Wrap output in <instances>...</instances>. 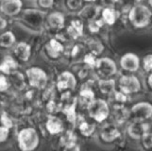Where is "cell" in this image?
<instances>
[{"label":"cell","mask_w":152,"mask_h":151,"mask_svg":"<svg viewBox=\"0 0 152 151\" xmlns=\"http://www.w3.org/2000/svg\"><path fill=\"white\" fill-rule=\"evenodd\" d=\"M110 115L112 116L114 124L123 125L129 119V110L124 106V104L114 103L111 108Z\"/></svg>","instance_id":"cell-16"},{"label":"cell","mask_w":152,"mask_h":151,"mask_svg":"<svg viewBox=\"0 0 152 151\" xmlns=\"http://www.w3.org/2000/svg\"><path fill=\"white\" fill-rule=\"evenodd\" d=\"M118 88L126 95H133L139 93L142 89V84L139 80L134 75H123L119 77Z\"/></svg>","instance_id":"cell-8"},{"label":"cell","mask_w":152,"mask_h":151,"mask_svg":"<svg viewBox=\"0 0 152 151\" xmlns=\"http://www.w3.org/2000/svg\"><path fill=\"white\" fill-rule=\"evenodd\" d=\"M145 82H146V85H148V87L152 91V72L148 73V77H146Z\"/></svg>","instance_id":"cell-43"},{"label":"cell","mask_w":152,"mask_h":151,"mask_svg":"<svg viewBox=\"0 0 152 151\" xmlns=\"http://www.w3.org/2000/svg\"><path fill=\"white\" fill-rule=\"evenodd\" d=\"M121 136V131L116 124H108L100 129L99 137L101 141L106 144H112L118 140Z\"/></svg>","instance_id":"cell-13"},{"label":"cell","mask_w":152,"mask_h":151,"mask_svg":"<svg viewBox=\"0 0 152 151\" xmlns=\"http://www.w3.org/2000/svg\"><path fill=\"white\" fill-rule=\"evenodd\" d=\"M142 2V0H120L117 4L124 12H127L129 10L130 8H132L135 5Z\"/></svg>","instance_id":"cell-34"},{"label":"cell","mask_w":152,"mask_h":151,"mask_svg":"<svg viewBox=\"0 0 152 151\" xmlns=\"http://www.w3.org/2000/svg\"><path fill=\"white\" fill-rule=\"evenodd\" d=\"M45 50L46 55L48 56V58L55 60V59L60 58L61 56V54L64 53V44H61V42L59 39L52 38L48 42V44H45Z\"/></svg>","instance_id":"cell-18"},{"label":"cell","mask_w":152,"mask_h":151,"mask_svg":"<svg viewBox=\"0 0 152 151\" xmlns=\"http://www.w3.org/2000/svg\"><path fill=\"white\" fill-rule=\"evenodd\" d=\"M119 16V12L113 6H104L100 12V18L103 20L105 25L113 26L116 23L117 18Z\"/></svg>","instance_id":"cell-20"},{"label":"cell","mask_w":152,"mask_h":151,"mask_svg":"<svg viewBox=\"0 0 152 151\" xmlns=\"http://www.w3.org/2000/svg\"><path fill=\"white\" fill-rule=\"evenodd\" d=\"M18 147L23 151H31L38 147L40 137L36 129L32 128H26L21 129L17 134Z\"/></svg>","instance_id":"cell-3"},{"label":"cell","mask_w":152,"mask_h":151,"mask_svg":"<svg viewBox=\"0 0 152 151\" xmlns=\"http://www.w3.org/2000/svg\"><path fill=\"white\" fill-rule=\"evenodd\" d=\"M8 27V20L6 19V16L0 14V32L5 30Z\"/></svg>","instance_id":"cell-41"},{"label":"cell","mask_w":152,"mask_h":151,"mask_svg":"<svg viewBox=\"0 0 152 151\" xmlns=\"http://www.w3.org/2000/svg\"><path fill=\"white\" fill-rule=\"evenodd\" d=\"M87 45L89 49H90V52H92V53L96 55L101 54V52L103 51L102 44L96 39H90L89 41H87Z\"/></svg>","instance_id":"cell-31"},{"label":"cell","mask_w":152,"mask_h":151,"mask_svg":"<svg viewBox=\"0 0 152 151\" xmlns=\"http://www.w3.org/2000/svg\"><path fill=\"white\" fill-rule=\"evenodd\" d=\"M10 128L0 125V143H4L7 141L10 135Z\"/></svg>","instance_id":"cell-40"},{"label":"cell","mask_w":152,"mask_h":151,"mask_svg":"<svg viewBox=\"0 0 152 151\" xmlns=\"http://www.w3.org/2000/svg\"><path fill=\"white\" fill-rule=\"evenodd\" d=\"M65 15L60 10H54L46 14L45 25L53 30H61L65 26Z\"/></svg>","instance_id":"cell-14"},{"label":"cell","mask_w":152,"mask_h":151,"mask_svg":"<svg viewBox=\"0 0 152 151\" xmlns=\"http://www.w3.org/2000/svg\"><path fill=\"white\" fill-rule=\"evenodd\" d=\"M148 7L152 9V0H148Z\"/></svg>","instance_id":"cell-45"},{"label":"cell","mask_w":152,"mask_h":151,"mask_svg":"<svg viewBox=\"0 0 152 151\" xmlns=\"http://www.w3.org/2000/svg\"><path fill=\"white\" fill-rule=\"evenodd\" d=\"M150 129V124L148 121L132 120L127 128V133L133 140H141Z\"/></svg>","instance_id":"cell-10"},{"label":"cell","mask_w":152,"mask_h":151,"mask_svg":"<svg viewBox=\"0 0 152 151\" xmlns=\"http://www.w3.org/2000/svg\"><path fill=\"white\" fill-rule=\"evenodd\" d=\"M96 54L92 53V52H89V53H86L83 57V63H84L87 67L89 68H92L94 69L95 66L96 64V61H97V58H96Z\"/></svg>","instance_id":"cell-33"},{"label":"cell","mask_w":152,"mask_h":151,"mask_svg":"<svg viewBox=\"0 0 152 151\" xmlns=\"http://www.w3.org/2000/svg\"><path fill=\"white\" fill-rule=\"evenodd\" d=\"M28 81L31 87L35 89H43L48 83V74L46 72L38 66H31L26 70Z\"/></svg>","instance_id":"cell-5"},{"label":"cell","mask_w":152,"mask_h":151,"mask_svg":"<svg viewBox=\"0 0 152 151\" xmlns=\"http://www.w3.org/2000/svg\"><path fill=\"white\" fill-rule=\"evenodd\" d=\"M97 86L98 89L103 95H108L110 96L115 91V80L109 77V79H100L97 81Z\"/></svg>","instance_id":"cell-24"},{"label":"cell","mask_w":152,"mask_h":151,"mask_svg":"<svg viewBox=\"0 0 152 151\" xmlns=\"http://www.w3.org/2000/svg\"><path fill=\"white\" fill-rule=\"evenodd\" d=\"M143 67V70L146 73L152 72V53L150 54H146L141 62Z\"/></svg>","instance_id":"cell-35"},{"label":"cell","mask_w":152,"mask_h":151,"mask_svg":"<svg viewBox=\"0 0 152 151\" xmlns=\"http://www.w3.org/2000/svg\"><path fill=\"white\" fill-rule=\"evenodd\" d=\"M83 33H84V22L80 18L72 20L66 28V34L68 37L74 40L81 38Z\"/></svg>","instance_id":"cell-19"},{"label":"cell","mask_w":152,"mask_h":151,"mask_svg":"<svg viewBox=\"0 0 152 151\" xmlns=\"http://www.w3.org/2000/svg\"><path fill=\"white\" fill-rule=\"evenodd\" d=\"M48 12L38 8L24 9L16 19L17 24L26 31L30 33H41L45 25Z\"/></svg>","instance_id":"cell-1"},{"label":"cell","mask_w":152,"mask_h":151,"mask_svg":"<svg viewBox=\"0 0 152 151\" xmlns=\"http://www.w3.org/2000/svg\"><path fill=\"white\" fill-rule=\"evenodd\" d=\"M18 68V62L14 57L8 55L3 59L2 62L0 63V74H4L6 76H10Z\"/></svg>","instance_id":"cell-21"},{"label":"cell","mask_w":152,"mask_h":151,"mask_svg":"<svg viewBox=\"0 0 152 151\" xmlns=\"http://www.w3.org/2000/svg\"><path fill=\"white\" fill-rule=\"evenodd\" d=\"M97 1V0H83V2L84 3H96Z\"/></svg>","instance_id":"cell-44"},{"label":"cell","mask_w":152,"mask_h":151,"mask_svg":"<svg viewBox=\"0 0 152 151\" xmlns=\"http://www.w3.org/2000/svg\"><path fill=\"white\" fill-rule=\"evenodd\" d=\"M13 57L21 62H28L31 58V45L27 42H19L13 46Z\"/></svg>","instance_id":"cell-17"},{"label":"cell","mask_w":152,"mask_h":151,"mask_svg":"<svg viewBox=\"0 0 152 151\" xmlns=\"http://www.w3.org/2000/svg\"><path fill=\"white\" fill-rule=\"evenodd\" d=\"M102 7L96 5V3H88L85 6H83L82 9L77 13V17L81 19L83 22H89L96 18L100 16Z\"/></svg>","instance_id":"cell-12"},{"label":"cell","mask_w":152,"mask_h":151,"mask_svg":"<svg viewBox=\"0 0 152 151\" xmlns=\"http://www.w3.org/2000/svg\"><path fill=\"white\" fill-rule=\"evenodd\" d=\"M0 123H1L2 126L7 127L9 128H12L13 127L12 120L8 116V114L6 112H2L1 116H0Z\"/></svg>","instance_id":"cell-39"},{"label":"cell","mask_w":152,"mask_h":151,"mask_svg":"<svg viewBox=\"0 0 152 151\" xmlns=\"http://www.w3.org/2000/svg\"><path fill=\"white\" fill-rule=\"evenodd\" d=\"M119 65L124 71L134 73L139 70L141 60L137 54L133 53V52H128L121 56L119 60Z\"/></svg>","instance_id":"cell-11"},{"label":"cell","mask_w":152,"mask_h":151,"mask_svg":"<svg viewBox=\"0 0 152 151\" xmlns=\"http://www.w3.org/2000/svg\"><path fill=\"white\" fill-rule=\"evenodd\" d=\"M101 3L104 6H113L114 7L115 5H117L119 3L120 0H100Z\"/></svg>","instance_id":"cell-42"},{"label":"cell","mask_w":152,"mask_h":151,"mask_svg":"<svg viewBox=\"0 0 152 151\" xmlns=\"http://www.w3.org/2000/svg\"><path fill=\"white\" fill-rule=\"evenodd\" d=\"M150 29H152V19H151V22H150V25H149V27H148Z\"/></svg>","instance_id":"cell-46"},{"label":"cell","mask_w":152,"mask_h":151,"mask_svg":"<svg viewBox=\"0 0 152 151\" xmlns=\"http://www.w3.org/2000/svg\"><path fill=\"white\" fill-rule=\"evenodd\" d=\"M141 144L145 149H152V132L148 131L141 139Z\"/></svg>","instance_id":"cell-37"},{"label":"cell","mask_w":152,"mask_h":151,"mask_svg":"<svg viewBox=\"0 0 152 151\" xmlns=\"http://www.w3.org/2000/svg\"><path fill=\"white\" fill-rule=\"evenodd\" d=\"M77 142V135L71 131H66L61 137V140H60V144L64 149H71L73 147H75Z\"/></svg>","instance_id":"cell-25"},{"label":"cell","mask_w":152,"mask_h":151,"mask_svg":"<svg viewBox=\"0 0 152 151\" xmlns=\"http://www.w3.org/2000/svg\"><path fill=\"white\" fill-rule=\"evenodd\" d=\"M23 0H0V13L6 17H17L24 9Z\"/></svg>","instance_id":"cell-9"},{"label":"cell","mask_w":152,"mask_h":151,"mask_svg":"<svg viewBox=\"0 0 152 151\" xmlns=\"http://www.w3.org/2000/svg\"><path fill=\"white\" fill-rule=\"evenodd\" d=\"M45 128L51 135H59L64 131V123L59 117L51 116L45 123Z\"/></svg>","instance_id":"cell-23"},{"label":"cell","mask_w":152,"mask_h":151,"mask_svg":"<svg viewBox=\"0 0 152 151\" xmlns=\"http://www.w3.org/2000/svg\"><path fill=\"white\" fill-rule=\"evenodd\" d=\"M77 128L80 132L81 133V135H83V136H85V137H91L94 134V132L96 131L95 124L88 123L87 121L83 120V119L78 122Z\"/></svg>","instance_id":"cell-29"},{"label":"cell","mask_w":152,"mask_h":151,"mask_svg":"<svg viewBox=\"0 0 152 151\" xmlns=\"http://www.w3.org/2000/svg\"><path fill=\"white\" fill-rule=\"evenodd\" d=\"M105 24L103 20L99 16L98 18H96L92 21L88 22V29L91 33H97L100 31V29L104 27Z\"/></svg>","instance_id":"cell-30"},{"label":"cell","mask_w":152,"mask_h":151,"mask_svg":"<svg viewBox=\"0 0 152 151\" xmlns=\"http://www.w3.org/2000/svg\"><path fill=\"white\" fill-rule=\"evenodd\" d=\"M34 3L36 8L48 12V9H51L54 7L55 0H34Z\"/></svg>","instance_id":"cell-32"},{"label":"cell","mask_w":152,"mask_h":151,"mask_svg":"<svg viewBox=\"0 0 152 151\" xmlns=\"http://www.w3.org/2000/svg\"><path fill=\"white\" fill-rule=\"evenodd\" d=\"M89 116L97 123H102L110 116L111 108L109 103L102 98L94 99L87 107Z\"/></svg>","instance_id":"cell-4"},{"label":"cell","mask_w":152,"mask_h":151,"mask_svg":"<svg viewBox=\"0 0 152 151\" xmlns=\"http://www.w3.org/2000/svg\"><path fill=\"white\" fill-rule=\"evenodd\" d=\"M77 104V98H74V99L72 100V102L65 105L64 110H62L64 113L66 115L68 121L73 124H74L77 120V114H76Z\"/></svg>","instance_id":"cell-28"},{"label":"cell","mask_w":152,"mask_h":151,"mask_svg":"<svg viewBox=\"0 0 152 151\" xmlns=\"http://www.w3.org/2000/svg\"><path fill=\"white\" fill-rule=\"evenodd\" d=\"M110 96H113V99H114L115 103H117V104H125L126 102L128 101V95H126V93H124L120 90L119 91L115 90Z\"/></svg>","instance_id":"cell-36"},{"label":"cell","mask_w":152,"mask_h":151,"mask_svg":"<svg viewBox=\"0 0 152 151\" xmlns=\"http://www.w3.org/2000/svg\"><path fill=\"white\" fill-rule=\"evenodd\" d=\"M83 0H64L62 7L69 13H77L83 7Z\"/></svg>","instance_id":"cell-27"},{"label":"cell","mask_w":152,"mask_h":151,"mask_svg":"<svg viewBox=\"0 0 152 151\" xmlns=\"http://www.w3.org/2000/svg\"><path fill=\"white\" fill-rule=\"evenodd\" d=\"M10 80L6 75L0 74V93H4L8 91L10 86Z\"/></svg>","instance_id":"cell-38"},{"label":"cell","mask_w":152,"mask_h":151,"mask_svg":"<svg viewBox=\"0 0 152 151\" xmlns=\"http://www.w3.org/2000/svg\"><path fill=\"white\" fill-rule=\"evenodd\" d=\"M77 86L76 76L70 71H64L58 77L57 89L59 91L74 90Z\"/></svg>","instance_id":"cell-15"},{"label":"cell","mask_w":152,"mask_h":151,"mask_svg":"<svg viewBox=\"0 0 152 151\" xmlns=\"http://www.w3.org/2000/svg\"><path fill=\"white\" fill-rule=\"evenodd\" d=\"M94 69L96 71V74L100 79H109L117 74L116 62L109 57L97 59L96 64Z\"/></svg>","instance_id":"cell-6"},{"label":"cell","mask_w":152,"mask_h":151,"mask_svg":"<svg viewBox=\"0 0 152 151\" xmlns=\"http://www.w3.org/2000/svg\"><path fill=\"white\" fill-rule=\"evenodd\" d=\"M152 118V104L148 101H140L133 104L129 110V119L148 121Z\"/></svg>","instance_id":"cell-7"},{"label":"cell","mask_w":152,"mask_h":151,"mask_svg":"<svg viewBox=\"0 0 152 151\" xmlns=\"http://www.w3.org/2000/svg\"><path fill=\"white\" fill-rule=\"evenodd\" d=\"M95 93L92 90V88L89 87H84L80 90V93H78V99L77 101H80V104L85 105L86 108L94 99H95Z\"/></svg>","instance_id":"cell-26"},{"label":"cell","mask_w":152,"mask_h":151,"mask_svg":"<svg viewBox=\"0 0 152 151\" xmlns=\"http://www.w3.org/2000/svg\"><path fill=\"white\" fill-rule=\"evenodd\" d=\"M128 19L134 28L143 29L149 27L152 19V9L142 3L135 5L128 12Z\"/></svg>","instance_id":"cell-2"},{"label":"cell","mask_w":152,"mask_h":151,"mask_svg":"<svg viewBox=\"0 0 152 151\" xmlns=\"http://www.w3.org/2000/svg\"><path fill=\"white\" fill-rule=\"evenodd\" d=\"M16 44V36L12 30H5L0 33V50H8Z\"/></svg>","instance_id":"cell-22"}]
</instances>
